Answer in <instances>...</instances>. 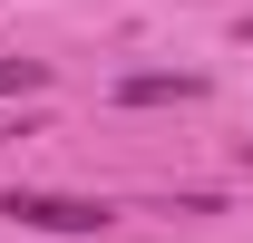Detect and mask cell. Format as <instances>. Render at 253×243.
<instances>
[{
	"label": "cell",
	"instance_id": "cell-1",
	"mask_svg": "<svg viewBox=\"0 0 253 243\" xmlns=\"http://www.w3.org/2000/svg\"><path fill=\"white\" fill-rule=\"evenodd\" d=\"M0 214H10V224H30V234H107V224H117L97 195H49V185H10Z\"/></svg>",
	"mask_w": 253,
	"mask_h": 243
},
{
	"label": "cell",
	"instance_id": "cell-2",
	"mask_svg": "<svg viewBox=\"0 0 253 243\" xmlns=\"http://www.w3.org/2000/svg\"><path fill=\"white\" fill-rule=\"evenodd\" d=\"M117 97H126V107H166V97L185 107V97H205V78H195V68H175V78L146 68V78H117Z\"/></svg>",
	"mask_w": 253,
	"mask_h": 243
},
{
	"label": "cell",
	"instance_id": "cell-3",
	"mask_svg": "<svg viewBox=\"0 0 253 243\" xmlns=\"http://www.w3.org/2000/svg\"><path fill=\"white\" fill-rule=\"evenodd\" d=\"M39 88H49L39 59H0V97H39Z\"/></svg>",
	"mask_w": 253,
	"mask_h": 243
},
{
	"label": "cell",
	"instance_id": "cell-4",
	"mask_svg": "<svg viewBox=\"0 0 253 243\" xmlns=\"http://www.w3.org/2000/svg\"><path fill=\"white\" fill-rule=\"evenodd\" d=\"M244 39H253V20H244Z\"/></svg>",
	"mask_w": 253,
	"mask_h": 243
}]
</instances>
